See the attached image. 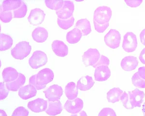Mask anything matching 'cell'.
Returning a JSON list of instances; mask_svg holds the SVG:
<instances>
[{"instance_id": "6da1fadb", "label": "cell", "mask_w": 145, "mask_h": 116, "mask_svg": "<svg viewBox=\"0 0 145 116\" xmlns=\"http://www.w3.org/2000/svg\"><path fill=\"white\" fill-rule=\"evenodd\" d=\"M27 12V7L23 1H3L1 6L0 18L5 23H8L13 18H22Z\"/></svg>"}, {"instance_id": "7a4b0ae2", "label": "cell", "mask_w": 145, "mask_h": 116, "mask_svg": "<svg viewBox=\"0 0 145 116\" xmlns=\"http://www.w3.org/2000/svg\"><path fill=\"white\" fill-rule=\"evenodd\" d=\"M112 16L110 8L106 6L98 7L95 10L93 23L95 29L99 33H104L108 27L109 22Z\"/></svg>"}, {"instance_id": "3957f363", "label": "cell", "mask_w": 145, "mask_h": 116, "mask_svg": "<svg viewBox=\"0 0 145 116\" xmlns=\"http://www.w3.org/2000/svg\"><path fill=\"white\" fill-rule=\"evenodd\" d=\"M53 78V71L49 68H45L32 76L29 80V84L35 87L37 90H43L48 83L52 81Z\"/></svg>"}, {"instance_id": "277c9868", "label": "cell", "mask_w": 145, "mask_h": 116, "mask_svg": "<svg viewBox=\"0 0 145 116\" xmlns=\"http://www.w3.org/2000/svg\"><path fill=\"white\" fill-rule=\"evenodd\" d=\"M31 50V46L29 42H20L11 50V55L15 59L23 60L30 54Z\"/></svg>"}, {"instance_id": "5b68a950", "label": "cell", "mask_w": 145, "mask_h": 116, "mask_svg": "<svg viewBox=\"0 0 145 116\" xmlns=\"http://www.w3.org/2000/svg\"><path fill=\"white\" fill-rule=\"evenodd\" d=\"M48 62V57L46 54L40 50L34 52L29 60V63L33 69H38L46 65Z\"/></svg>"}, {"instance_id": "8992f818", "label": "cell", "mask_w": 145, "mask_h": 116, "mask_svg": "<svg viewBox=\"0 0 145 116\" xmlns=\"http://www.w3.org/2000/svg\"><path fill=\"white\" fill-rule=\"evenodd\" d=\"M121 36L119 31L111 29L104 37V41L107 46L112 49L119 48L120 45Z\"/></svg>"}, {"instance_id": "52a82bcc", "label": "cell", "mask_w": 145, "mask_h": 116, "mask_svg": "<svg viewBox=\"0 0 145 116\" xmlns=\"http://www.w3.org/2000/svg\"><path fill=\"white\" fill-rule=\"evenodd\" d=\"M137 40L135 33L128 32L124 35L122 48L125 51L131 53L135 51L137 46Z\"/></svg>"}, {"instance_id": "ba28073f", "label": "cell", "mask_w": 145, "mask_h": 116, "mask_svg": "<svg viewBox=\"0 0 145 116\" xmlns=\"http://www.w3.org/2000/svg\"><path fill=\"white\" fill-rule=\"evenodd\" d=\"M99 51L95 48H89L86 51L82 56V61L86 67L93 66L100 58Z\"/></svg>"}, {"instance_id": "9c48e42d", "label": "cell", "mask_w": 145, "mask_h": 116, "mask_svg": "<svg viewBox=\"0 0 145 116\" xmlns=\"http://www.w3.org/2000/svg\"><path fill=\"white\" fill-rule=\"evenodd\" d=\"M74 5L73 2L70 1H64L61 8L56 11V14L58 18L66 20L72 16L74 11Z\"/></svg>"}, {"instance_id": "30bf717a", "label": "cell", "mask_w": 145, "mask_h": 116, "mask_svg": "<svg viewBox=\"0 0 145 116\" xmlns=\"http://www.w3.org/2000/svg\"><path fill=\"white\" fill-rule=\"evenodd\" d=\"M44 93L49 102L58 101L63 95V90L58 85H53L48 88Z\"/></svg>"}, {"instance_id": "8fae6325", "label": "cell", "mask_w": 145, "mask_h": 116, "mask_svg": "<svg viewBox=\"0 0 145 116\" xmlns=\"http://www.w3.org/2000/svg\"><path fill=\"white\" fill-rule=\"evenodd\" d=\"M84 103L82 100L76 98L72 100H68L64 104V108L68 112L72 114L79 113L82 109Z\"/></svg>"}, {"instance_id": "7c38bea8", "label": "cell", "mask_w": 145, "mask_h": 116, "mask_svg": "<svg viewBox=\"0 0 145 116\" xmlns=\"http://www.w3.org/2000/svg\"><path fill=\"white\" fill-rule=\"evenodd\" d=\"M45 13L41 9H34L31 11L29 16L28 18V22L31 25L36 26L40 25L44 20Z\"/></svg>"}, {"instance_id": "4fadbf2b", "label": "cell", "mask_w": 145, "mask_h": 116, "mask_svg": "<svg viewBox=\"0 0 145 116\" xmlns=\"http://www.w3.org/2000/svg\"><path fill=\"white\" fill-rule=\"evenodd\" d=\"M128 94L131 104L133 108H139L141 106L145 97V94L144 91L136 89L133 91H129Z\"/></svg>"}, {"instance_id": "5bb4252c", "label": "cell", "mask_w": 145, "mask_h": 116, "mask_svg": "<svg viewBox=\"0 0 145 116\" xmlns=\"http://www.w3.org/2000/svg\"><path fill=\"white\" fill-rule=\"evenodd\" d=\"M48 101L41 98H37L28 103V108L35 113L45 111L48 108Z\"/></svg>"}, {"instance_id": "9a60e30c", "label": "cell", "mask_w": 145, "mask_h": 116, "mask_svg": "<svg viewBox=\"0 0 145 116\" xmlns=\"http://www.w3.org/2000/svg\"><path fill=\"white\" fill-rule=\"evenodd\" d=\"M138 65V61L135 57L126 56L121 61V67L124 71H132L135 69Z\"/></svg>"}, {"instance_id": "2e32d148", "label": "cell", "mask_w": 145, "mask_h": 116, "mask_svg": "<svg viewBox=\"0 0 145 116\" xmlns=\"http://www.w3.org/2000/svg\"><path fill=\"white\" fill-rule=\"evenodd\" d=\"M111 76L110 70L106 66H102L95 68L94 78L96 81L102 82L108 80Z\"/></svg>"}, {"instance_id": "e0dca14e", "label": "cell", "mask_w": 145, "mask_h": 116, "mask_svg": "<svg viewBox=\"0 0 145 116\" xmlns=\"http://www.w3.org/2000/svg\"><path fill=\"white\" fill-rule=\"evenodd\" d=\"M52 48L55 54L58 56L64 57L68 54V48L61 41L55 40L52 44Z\"/></svg>"}, {"instance_id": "ac0fdd59", "label": "cell", "mask_w": 145, "mask_h": 116, "mask_svg": "<svg viewBox=\"0 0 145 116\" xmlns=\"http://www.w3.org/2000/svg\"><path fill=\"white\" fill-rule=\"evenodd\" d=\"M18 95L23 100H28L36 96L37 90L35 87L29 84L22 87L18 90Z\"/></svg>"}, {"instance_id": "d6986e66", "label": "cell", "mask_w": 145, "mask_h": 116, "mask_svg": "<svg viewBox=\"0 0 145 116\" xmlns=\"http://www.w3.org/2000/svg\"><path fill=\"white\" fill-rule=\"evenodd\" d=\"M94 81L92 77L89 76H85L80 78L77 83V88L78 90L82 91L89 90L94 85Z\"/></svg>"}, {"instance_id": "ffe728a7", "label": "cell", "mask_w": 145, "mask_h": 116, "mask_svg": "<svg viewBox=\"0 0 145 116\" xmlns=\"http://www.w3.org/2000/svg\"><path fill=\"white\" fill-rule=\"evenodd\" d=\"M26 82V77L22 74L19 73L18 78L11 82L6 83V86L9 91H17L20 90Z\"/></svg>"}, {"instance_id": "44dd1931", "label": "cell", "mask_w": 145, "mask_h": 116, "mask_svg": "<svg viewBox=\"0 0 145 116\" xmlns=\"http://www.w3.org/2000/svg\"><path fill=\"white\" fill-rule=\"evenodd\" d=\"M48 36L47 30L43 27H38L34 30L32 33V37L33 40L37 43L45 42Z\"/></svg>"}, {"instance_id": "7402d4cb", "label": "cell", "mask_w": 145, "mask_h": 116, "mask_svg": "<svg viewBox=\"0 0 145 116\" xmlns=\"http://www.w3.org/2000/svg\"><path fill=\"white\" fill-rule=\"evenodd\" d=\"M19 73L15 68L7 67L3 69L2 76L5 82H11L18 78Z\"/></svg>"}, {"instance_id": "603a6c76", "label": "cell", "mask_w": 145, "mask_h": 116, "mask_svg": "<svg viewBox=\"0 0 145 116\" xmlns=\"http://www.w3.org/2000/svg\"><path fill=\"white\" fill-rule=\"evenodd\" d=\"M48 106L46 110L47 114L50 116H55L61 113L63 110V106L59 101L56 102H49Z\"/></svg>"}, {"instance_id": "cb8c5ba5", "label": "cell", "mask_w": 145, "mask_h": 116, "mask_svg": "<svg viewBox=\"0 0 145 116\" xmlns=\"http://www.w3.org/2000/svg\"><path fill=\"white\" fill-rule=\"evenodd\" d=\"M81 32L82 35L86 36L91 32V24L87 19H81L76 23V27Z\"/></svg>"}, {"instance_id": "d4e9b609", "label": "cell", "mask_w": 145, "mask_h": 116, "mask_svg": "<svg viewBox=\"0 0 145 116\" xmlns=\"http://www.w3.org/2000/svg\"><path fill=\"white\" fill-rule=\"evenodd\" d=\"M78 89L74 82L68 83L65 88V93L67 98L70 100H72L76 98L78 95Z\"/></svg>"}, {"instance_id": "484cf974", "label": "cell", "mask_w": 145, "mask_h": 116, "mask_svg": "<svg viewBox=\"0 0 145 116\" xmlns=\"http://www.w3.org/2000/svg\"><path fill=\"white\" fill-rule=\"evenodd\" d=\"M13 43V40L8 35L1 33L0 35V50L5 51L11 48Z\"/></svg>"}, {"instance_id": "4316f807", "label": "cell", "mask_w": 145, "mask_h": 116, "mask_svg": "<svg viewBox=\"0 0 145 116\" xmlns=\"http://www.w3.org/2000/svg\"><path fill=\"white\" fill-rule=\"evenodd\" d=\"M82 36L81 32L78 28L74 29L66 35V40L69 44H74L78 43Z\"/></svg>"}, {"instance_id": "83f0119b", "label": "cell", "mask_w": 145, "mask_h": 116, "mask_svg": "<svg viewBox=\"0 0 145 116\" xmlns=\"http://www.w3.org/2000/svg\"><path fill=\"white\" fill-rule=\"evenodd\" d=\"M123 91L120 88H114L110 90L107 93V99L110 103H115L119 102Z\"/></svg>"}, {"instance_id": "f1b7e54d", "label": "cell", "mask_w": 145, "mask_h": 116, "mask_svg": "<svg viewBox=\"0 0 145 116\" xmlns=\"http://www.w3.org/2000/svg\"><path fill=\"white\" fill-rule=\"evenodd\" d=\"M74 18L72 16L70 18L66 20H61L58 18L57 22L59 26L61 28L64 30H67L68 29L70 28L74 25Z\"/></svg>"}, {"instance_id": "f546056e", "label": "cell", "mask_w": 145, "mask_h": 116, "mask_svg": "<svg viewBox=\"0 0 145 116\" xmlns=\"http://www.w3.org/2000/svg\"><path fill=\"white\" fill-rule=\"evenodd\" d=\"M64 1L63 0H51V1H45L46 5L48 8L55 10L56 11L61 8L63 7Z\"/></svg>"}, {"instance_id": "4dcf8cb0", "label": "cell", "mask_w": 145, "mask_h": 116, "mask_svg": "<svg viewBox=\"0 0 145 116\" xmlns=\"http://www.w3.org/2000/svg\"><path fill=\"white\" fill-rule=\"evenodd\" d=\"M132 80L133 84L136 87L145 88V80L140 76L138 72L135 73L132 76Z\"/></svg>"}, {"instance_id": "1f68e13d", "label": "cell", "mask_w": 145, "mask_h": 116, "mask_svg": "<svg viewBox=\"0 0 145 116\" xmlns=\"http://www.w3.org/2000/svg\"><path fill=\"white\" fill-rule=\"evenodd\" d=\"M120 100L123 106L127 109H132L134 108L131 104L130 100L128 93L123 92L122 95L121 96Z\"/></svg>"}, {"instance_id": "d6a6232c", "label": "cell", "mask_w": 145, "mask_h": 116, "mask_svg": "<svg viewBox=\"0 0 145 116\" xmlns=\"http://www.w3.org/2000/svg\"><path fill=\"white\" fill-rule=\"evenodd\" d=\"M29 111L24 107L19 106L14 111L12 116H28Z\"/></svg>"}, {"instance_id": "836d02e7", "label": "cell", "mask_w": 145, "mask_h": 116, "mask_svg": "<svg viewBox=\"0 0 145 116\" xmlns=\"http://www.w3.org/2000/svg\"><path fill=\"white\" fill-rule=\"evenodd\" d=\"M8 89L6 85L4 83H0V100L5 99L9 94Z\"/></svg>"}, {"instance_id": "e575fe53", "label": "cell", "mask_w": 145, "mask_h": 116, "mask_svg": "<svg viewBox=\"0 0 145 116\" xmlns=\"http://www.w3.org/2000/svg\"><path fill=\"white\" fill-rule=\"evenodd\" d=\"M110 63V61L108 58L104 55H101L99 61L95 65L93 66V67L96 68L98 67L102 66H108Z\"/></svg>"}, {"instance_id": "d590c367", "label": "cell", "mask_w": 145, "mask_h": 116, "mask_svg": "<svg viewBox=\"0 0 145 116\" xmlns=\"http://www.w3.org/2000/svg\"><path fill=\"white\" fill-rule=\"evenodd\" d=\"M98 116H117L114 110L111 108H104L98 114Z\"/></svg>"}, {"instance_id": "8d00e7d4", "label": "cell", "mask_w": 145, "mask_h": 116, "mask_svg": "<svg viewBox=\"0 0 145 116\" xmlns=\"http://www.w3.org/2000/svg\"><path fill=\"white\" fill-rule=\"evenodd\" d=\"M124 2L128 6L131 7H137L139 6L143 2L142 0H133V1H127L125 0Z\"/></svg>"}, {"instance_id": "74e56055", "label": "cell", "mask_w": 145, "mask_h": 116, "mask_svg": "<svg viewBox=\"0 0 145 116\" xmlns=\"http://www.w3.org/2000/svg\"><path fill=\"white\" fill-rule=\"evenodd\" d=\"M137 72L140 76L145 80V67H141L139 68Z\"/></svg>"}, {"instance_id": "f35d334b", "label": "cell", "mask_w": 145, "mask_h": 116, "mask_svg": "<svg viewBox=\"0 0 145 116\" xmlns=\"http://www.w3.org/2000/svg\"><path fill=\"white\" fill-rule=\"evenodd\" d=\"M139 60L143 64L145 65V48H144L140 53Z\"/></svg>"}, {"instance_id": "ab89813d", "label": "cell", "mask_w": 145, "mask_h": 116, "mask_svg": "<svg viewBox=\"0 0 145 116\" xmlns=\"http://www.w3.org/2000/svg\"><path fill=\"white\" fill-rule=\"evenodd\" d=\"M140 38L141 43L145 46V29L141 32L140 34Z\"/></svg>"}, {"instance_id": "60d3db41", "label": "cell", "mask_w": 145, "mask_h": 116, "mask_svg": "<svg viewBox=\"0 0 145 116\" xmlns=\"http://www.w3.org/2000/svg\"><path fill=\"white\" fill-rule=\"evenodd\" d=\"M71 116H88L87 114H86L85 111H82L80 112V113H76L75 114H72Z\"/></svg>"}, {"instance_id": "b9f144b4", "label": "cell", "mask_w": 145, "mask_h": 116, "mask_svg": "<svg viewBox=\"0 0 145 116\" xmlns=\"http://www.w3.org/2000/svg\"><path fill=\"white\" fill-rule=\"evenodd\" d=\"M0 115H1V116H7L5 111L2 109L0 110Z\"/></svg>"}, {"instance_id": "7bdbcfd3", "label": "cell", "mask_w": 145, "mask_h": 116, "mask_svg": "<svg viewBox=\"0 0 145 116\" xmlns=\"http://www.w3.org/2000/svg\"><path fill=\"white\" fill-rule=\"evenodd\" d=\"M142 111L143 113L144 116H145V102L144 103L143 108H142Z\"/></svg>"}]
</instances>
